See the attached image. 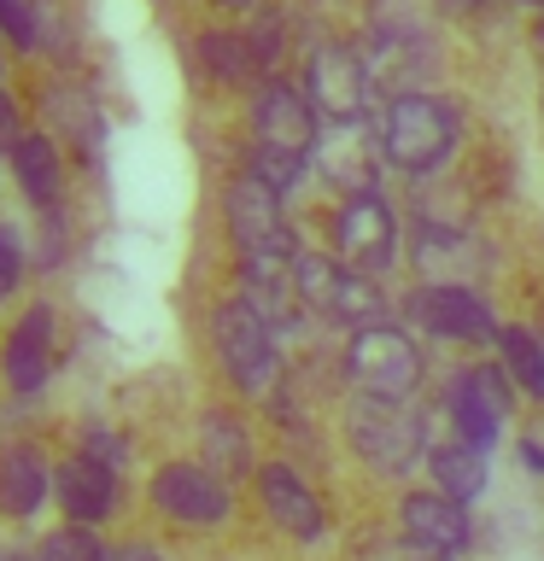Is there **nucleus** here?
Instances as JSON below:
<instances>
[{"instance_id":"35","label":"nucleus","mask_w":544,"mask_h":561,"mask_svg":"<svg viewBox=\"0 0 544 561\" xmlns=\"http://www.w3.org/2000/svg\"><path fill=\"white\" fill-rule=\"evenodd\" d=\"M12 59H18V47H12V35H7V30H0V82H7V77H12Z\"/></svg>"},{"instance_id":"33","label":"nucleus","mask_w":544,"mask_h":561,"mask_svg":"<svg viewBox=\"0 0 544 561\" xmlns=\"http://www.w3.org/2000/svg\"><path fill=\"white\" fill-rule=\"evenodd\" d=\"M258 7H270V0H211V12H217V18H252Z\"/></svg>"},{"instance_id":"10","label":"nucleus","mask_w":544,"mask_h":561,"mask_svg":"<svg viewBox=\"0 0 544 561\" xmlns=\"http://www.w3.org/2000/svg\"><path fill=\"white\" fill-rule=\"evenodd\" d=\"M398 316L421 340L456 345V351H491L503 333V316L491 305V293L468 287V280H410Z\"/></svg>"},{"instance_id":"21","label":"nucleus","mask_w":544,"mask_h":561,"mask_svg":"<svg viewBox=\"0 0 544 561\" xmlns=\"http://www.w3.org/2000/svg\"><path fill=\"white\" fill-rule=\"evenodd\" d=\"M7 170H12V182H18V199H24L30 210L70 205V152L42 129V123H30V129L12 140Z\"/></svg>"},{"instance_id":"15","label":"nucleus","mask_w":544,"mask_h":561,"mask_svg":"<svg viewBox=\"0 0 544 561\" xmlns=\"http://www.w3.org/2000/svg\"><path fill=\"white\" fill-rule=\"evenodd\" d=\"M386 152L375 123H322V140L310 152V182L328 193V199H345V193H369L386 187Z\"/></svg>"},{"instance_id":"38","label":"nucleus","mask_w":544,"mask_h":561,"mask_svg":"<svg viewBox=\"0 0 544 561\" xmlns=\"http://www.w3.org/2000/svg\"><path fill=\"white\" fill-rule=\"evenodd\" d=\"M310 7H351V0H310Z\"/></svg>"},{"instance_id":"7","label":"nucleus","mask_w":544,"mask_h":561,"mask_svg":"<svg viewBox=\"0 0 544 561\" xmlns=\"http://www.w3.org/2000/svg\"><path fill=\"white\" fill-rule=\"evenodd\" d=\"M298 82H305V94H310L316 112H322V123H375L381 100H386L363 42L358 35H340V30H322L305 47Z\"/></svg>"},{"instance_id":"16","label":"nucleus","mask_w":544,"mask_h":561,"mask_svg":"<svg viewBox=\"0 0 544 561\" xmlns=\"http://www.w3.org/2000/svg\"><path fill=\"white\" fill-rule=\"evenodd\" d=\"M486 263H491V245L474 222H456V217H416L410 222V257L404 270L416 280H486Z\"/></svg>"},{"instance_id":"25","label":"nucleus","mask_w":544,"mask_h":561,"mask_svg":"<svg viewBox=\"0 0 544 561\" xmlns=\"http://www.w3.org/2000/svg\"><path fill=\"white\" fill-rule=\"evenodd\" d=\"M491 357L503 363V375L515 380L521 398L544 403V328H533V322H503L498 345H491Z\"/></svg>"},{"instance_id":"39","label":"nucleus","mask_w":544,"mask_h":561,"mask_svg":"<svg viewBox=\"0 0 544 561\" xmlns=\"http://www.w3.org/2000/svg\"><path fill=\"white\" fill-rule=\"evenodd\" d=\"M188 7H211V0H188Z\"/></svg>"},{"instance_id":"8","label":"nucleus","mask_w":544,"mask_h":561,"mask_svg":"<svg viewBox=\"0 0 544 561\" xmlns=\"http://www.w3.org/2000/svg\"><path fill=\"white\" fill-rule=\"evenodd\" d=\"M345 445L351 456L369 468V473H381V480H404V473H416L421 462H428V421H421L416 403H404V398H358L351 392L345 403Z\"/></svg>"},{"instance_id":"14","label":"nucleus","mask_w":544,"mask_h":561,"mask_svg":"<svg viewBox=\"0 0 544 561\" xmlns=\"http://www.w3.org/2000/svg\"><path fill=\"white\" fill-rule=\"evenodd\" d=\"M59 368V310L53 298H30L0 333V386L12 398H42Z\"/></svg>"},{"instance_id":"3","label":"nucleus","mask_w":544,"mask_h":561,"mask_svg":"<svg viewBox=\"0 0 544 561\" xmlns=\"http://www.w3.org/2000/svg\"><path fill=\"white\" fill-rule=\"evenodd\" d=\"M205 345L217 357L223 386L240 403H270L287 386V345L275 340L270 316H263L240 287L217 293L205 305Z\"/></svg>"},{"instance_id":"5","label":"nucleus","mask_w":544,"mask_h":561,"mask_svg":"<svg viewBox=\"0 0 544 561\" xmlns=\"http://www.w3.org/2000/svg\"><path fill=\"white\" fill-rule=\"evenodd\" d=\"M322 245L333 257H345L351 270L393 280L410 257V217L398 210V199L386 187L345 193V199L322 205Z\"/></svg>"},{"instance_id":"29","label":"nucleus","mask_w":544,"mask_h":561,"mask_svg":"<svg viewBox=\"0 0 544 561\" xmlns=\"http://www.w3.org/2000/svg\"><path fill=\"white\" fill-rule=\"evenodd\" d=\"M30 270H35L30 234H18L12 222H0V305H7V298H18V287L30 280Z\"/></svg>"},{"instance_id":"9","label":"nucleus","mask_w":544,"mask_h":561,"mask_svg":"<svg viewBox=\"0 0 544 561\" xmlns=\"http://www.w3.org/2000/svg\"><path fill=\"white\" fill-rule=\"evenodd\" d=\"M293 280H298V298L310 305V316L333 333H351L363 322H381L393 316V298L375 275L351 270L345 257H333L328 245H298L293 257Z\"/></svg>"},{"instance_id":"12","label":"nucleus","mask_w":544,"mask_h":561,"mask_svg":"<svg viewBox=\"0 0 544 561\" xmlns=\"http://www.w3.org/2000/svg\"><path fill=\"white\" fill-rule=\"evenodd\" d=\"M147 508L188 533H223L235 520V480H223L205 456H170L147 473Z\"/></svg>"},{"instance_id":"6","label":"nucleus","mask_w":544,"mask_h":561,"mask_svg":"<svg viewBox=\"0 0 544 561\" xmlns=\"http://www.w3.org/2000/svg\"><path fill=\"white\" fill-rule=\"evenodd\" d=\"M217 222L235 263H293L298 257V222H293V199L275 193L252 164H235L217 193Z\"/></svg>"},{"instance_id":"27","label":"nucleus","mask_w":544,"mask_h":561,"mask_svg":"<svg viewBox=\"0 0 544 561\" xmlns=\"http://www.w3.org/2000/svg\"><path fill=\"white\" fill-rule=\"evenodd\" d=\"M105 550H112V543H100V526L65 520L35 543V561H105Z\"/></svg>"},{"instance_id":"30","label":"nucleus","mask_w":544,"mask_h":561,"mask_svg":"<svg viewBox=\"0 0 544 561\" xmlns=\"http://www.w3.org/2000/svg\"><path fill=\"white\" fill-rule=\"evenodd\" d=\"M0 30L12 35L18 59H35V0H0Z\"/></svg>"},{"instance_id":"32","label":"nucleus","mask_w":544,"mask_h":561,"mask_svg":"<svg viewBox=\"0 0 544 561\" xmlns=\"http://www.w3.org/2000/svg\"><path fill=\"white\" fill-rule=\"evenodd\" d=\"M105 561H170V550H165V543H152V538H123V543L105 550Z\"/></svg>"},{"instance_id":"28","label":"nucleus","mask_w":544,"mask_h":561,"mask_svg":"<svg viewBox=\"0 0 544 561\" xmlns=\"http://www.w3.org/2000/svg\"><path fill=\"white\" fill-rule=\"evenodd\" d=\"M77 450H88L94 462L117 468V473L135 462V445H129V433H123L117 421H82V427H77Z\"/></svg>"},{"instance_id":"26","label":"nucleus","mask_w":544,"mask_h":561,"mask_svg":"<svg viewBox=\"0 0 544 561\" xmlns=\"http://www.w3.org/2000/svg\"><path fill=\"white\" fill-rule=\"evenodd\" d=\"M77 42L70 0H35V59H47V70H77Z\"/></svg>"},{"instance_id":"18","label":"nucleus","mask_w":544,"mask_h":561,"mask_svg":"<svg viewBox=\"0 0 544 561\" xmlns=\"http://www.w3.org/2000/svg\"><path fill=\"white\" fill-rule=\"evenodd\" d=\"M393 515H398V538L410 543L421 561H463L468 543H474L468 503H456L451 491H439V485L404 491Z\"/></svg>"},{"instance_id":"34","label":"nucleus","mask_w":544,"mask_h":561,"mask_svg":"<svg viewBox=\"0 0 544 561\" xmlns=\"http://www.w3.org/2000/svg\"><path fill=\"white\" fill-rule=\"evenodd\" d=\"M521 462L526 473H544V438H521Z\"/></svg>"},{"instance_id":"20","label":"nucleus","mask_w":544,"mask_h":561,"mask_svg":"<svg viewBox=\"0 0 544 561\" xmlns=\"http://www.w3.org/2000/svg\"><path fill=\"white\" fill-rule=\"evenodd\" d=\"M53 503L77 526H112L123 515V473L94 462L88 450H70L53 468Z\"/></svg>"},{"instance_id":"1","label":"nucleus","mask_w":544,"mask_h":561,"mask_svg":"<svg viewBox=\"0 0 544 561\" xmlns=\"http://www.w3.org/2000/svg\"><path fill=\"white\" fill-rule=\"evenodd\" d=\"M322 140V112L310 105L298 70H275L258 82V94L246 100V152L240 164H252L275 193L298 199L310 182V152Z\"/></svg>"},{"instance_id":"11","label":"nucleus","mask_w":544,"mask_h":561,"mask_svg":"<svg viewBox=\"0 0 544 561\" xmlns=\"http://www.w3.org/2000/svg\"><path fill=\"white\" fill-rule=\"evenodd\" d=\"M515 380L503 375V363L498 357H486V363H456L439 375V392H433V410L445 415V433L456 438H474V445H498L503 427L515 421Z\"/></svg>"},{"instance_id":"23","label":"nucleus","mask_w":544,"mask_h":561,"mask_svg":"<svg viewBox=\"0 0 544 561\" xmlns=\"http://www.w3.org/2000/svg\"><path fill=\"white\" fill-rule=\"evenodd\" d=\"M193 433H200V456L223 473V480H252L263 468L258 462V433H252V421H246V410H235V403H205L200 421H193Z\"/></svg>"},{"instance_id":"22","label":"nucleus","mask_w":544,"mask_h":561,"mask_svg":"<svg viewBox=\"0 0 544 561\" xmlns=\"http://www.w3.org/2000/svg\"><path fill=\"white\" fill-rule=\"evenodd\" d=\"M53 456L35 438H12L0 445V520H35L53 497Z\"/></svg>"},{"instance_id":"31","label":"nucleus","mask_w":544,"mask_h":561,"mask_svg":"<svg viewBox=\"0 0 544 561\" xmlns=\"http://www.w3.org/2000/svg\"><path fill=\"white\" fill-rule=\"evenodd\" d=\"M24 112H30V94L7 77V82H0V152H12V140L30 129V117H24Z\"/></svg>"},{"instance_id":"37","label":"nucleus","mask_w":544,"mask_h":561,"mask_svg":"<svg viewBox=\"0 0 544 561\" xmlns=\"http://www.w3.org/2000/svg\"><path fill=\"white\" fill-rule=\"evenodd\" d=\"M509 7H521V12H539V7H544V0H509Z\"/></svg>"},{"instance_id":"17","label":"nucleus","mask_w":544,"mask_h":561,"mask_svg":"<svg viewBox=\"0 0 544 561\" xmlns=\"http://www.w3.org/2000/svg\"><path fill=\"white\" fill-rule=\"evenodd\" d=\"M188 59H193L200 82L217 100H252L258 82L270 77L240 18H211V24H200V30L188 35Z\"/></svg>"},{"instance_id":"19","label":"nucleus","mask_w":544,"mask_h":561,"mask_svg":"<svg viewBox=\"0 0 544 561\" xmlns=\"http://www.w3.org/2000/svg\"><path fill=\"white\" fill-rule=\"evenodd\" d=\"M252 485H258L263 520H270L275 533H287L293 543H322L328 538V503H322V491L305 480L298 462L275 456V462H263L252 473Z\"/></svg>"},{"instance_id":"13","label":"nucleus","mask_w":544,"mask_h":561,"mask_svg":"<svg viewBox=\"0 0 544 561\" xmlns=\"http://www.w3.org/2000/svg\"><path fill=\"white\" fill-rule=\"evenodd\" d=\"M30 112L82 170L100 175V164H105V112H100V94L77 77V70H47V77L30 88Z\"/></svg>"},{"instance_id":"24","label":"nucleus","mask_w":544,"mask_h":561,"mask_svg":"<svg viewBox=\"0 0 544 561\" xmlns=\"http://www.w3.org/2000/svg\"><path fill=\"white\" fill-rule=\"evenodd\" d=\"M421 468H428V480L439 491H451L456 503H474V497H486V491H491V450L474 445V438H456V433L433 438Z\"/></svg>"},{"instance_id":"4","label":"nucleus","mask_w":544,"mask_h":561,"mask_svg":"<svg viewBox=\"0 0 544 561\" xmlns=\"http://www.w3.org/2000/svg\"><path fill=\"white\" fill-rule=\"evenodd\" d=\"M333 375H340V386L358 398L416 403L421 386H428V351H421V340L410 333L404 316H381V322H363V328L340 333Z\"/></svg>"},{"instance_id":"36","label":"nucleus","mask_w":544,"mask_h":561,"mask_svg":"<svg viewBox=\"0 0 544 561\" xmlns=\"http://www.w3.org/2000/svg\"><path fill=\"white\" fill-rule=\"evenodd\" d=\"M533 47H539V59H544V7L533 12Z\"/></svg>"},{"instance_id":"2","label":"nucleus","mask_w":544,"mask_h":561,"mask_svg":"<svg viewBox=\"0 0 544 561\" xmlns=\"http://www.w3.org/2000/svg\"><path fill=\"white\" fill-rule=\"evenodd\" d=\"M386 170L404 182H439L468 152V123L445 88H393L375 112Z\"/></svg>"}]
</instances>
